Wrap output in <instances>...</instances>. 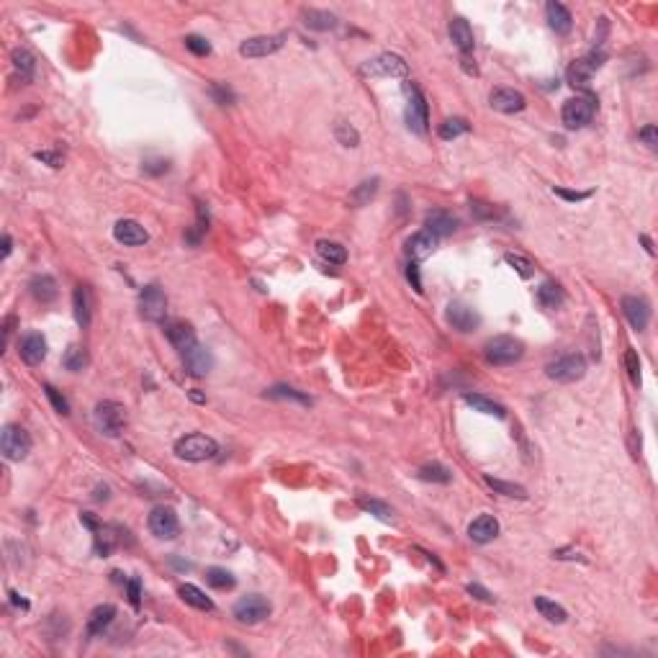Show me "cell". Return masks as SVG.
I'll return each mask as SVG.
<instances>
[{"mask_svg":"<svg viewBox=\"0 0 658 658\" xmlns=\"http://www.w3.org/2000/svg\"><path fill=\"white\" fill-rule=\"evenodd\" d=\"M219 453V445L214 437L201 432L186 434L175 442V456L180 460H188V463H201V460H211V458Z\"/></svg>","mask_w":658,"mask_h":658,"instance_id":"6da1fadb","label":"cell"},{"mask_svg":"<svg viewBox=\"0 0 658 658\" xmlns=\"http://www.w3.org/2000/svg\"><path fill=\"white\" fill-rule=\"evenodd\" d=\"M522 355H524V344L520 342L517 337L499 335V337H491V340L484 344V358H486L489 366H515Z\"/></svg>","mask_w":658,"mask_h":658,"instance_id":"7a4b0ae2","label":"cell"},{"mask_svg":"<svg viewBox=\"0 0 658 658\" xmlns=\"http://www.w3.org/2000/svg\"><path fill=\"white\" fill-rule=\"evenodd\" d=\"M404 93H406V127L414 134H425L427 124H430V111H427V101L422 96V90L414 85V82H404Z\"/></svg>","mask_w":658,"mask_h":658,"instance_id":"3957f363","label":"cell"},{"mask_svg":"<svg viewBox=\"0 0 658 658\" xmlns=\"http://www.w3.org/2000/svg\"><path fill=\"white\" fill-rule=\"evenodd\" d=\"M583 373H586V358L579 355V352L563 355V358L553 360V363H548V368H546L548 378H550V381H558V383L581 381Z\"/></svg>","mask_w":658,"mask_h":658,"instance_id":"277c9868","label":"cell"},{"mask_svg":"<svg viewBox=\"0 0 658 658\" xmlns=\"http://www.w3.org/2000/svg\"><path fill=\"white\" fill-rule=\"evenodd\" d=\"M594 111H597V101H594L591 96L569 98V101L563 103V111H561L563 127L566 129H583L591 119H594Z\"/></svg>","mask_w":658,"mask_h":658,"instance_id":"5b68a950","label":"cell"},{"mask_svg":"<svg viewBox=\"0 0 658 658\" xmlns=\"http://www.w3.org/2000/svg\"><path fill=\"white\" fill-rule=\"evenodd\" d=\"M96 427L105 437H119L127 427V409L119 401H101L96 406Z\"/></svg>","mask_w":658,"mask_h":658,"instance_id":"8992f818","label":"cell"},{"mask_svg":"<svg viewBox=\"0 0 658 658\" xmlns=\"http://www.w3.org/2000/svg\"><path fill=\"white\" fill-rule=\"evenodd\" d=\"M0 450L6 460H23L31 450V437L21 425H6L0 432Z\"/></svg>","mask_w":658,"mask_h":658,"instance_id":"52a82bcc","label":"cell"},{"mask_svg":"<svg viewBox=\"0 0 658 658\" xmlns=\"http://www.w3.org/2000/svg\"><path fill=\"white\" fill-rule=\"evenodd\" d=\"M270 602L262 594H247V597H242L237 605H234V617H237V622H242V625H257V622L268 620L270 617Z\"/></svg>","mask_w":658,"mask_h":658,"instance_id":"ba28073f","label":"cell"},{"mask_svg":"<svg viewBox=\"0 0 658 658\" xmlns=\"http://www.w3.org/2000/svg\"><path fill=\"white\" fill-rule=\"evenodd\" d=\"M360 70H363V75H370V77H406L409 75V67H406L404 57H399V54H394V52L378 54L375 60H368Z\"/></svg>","mask_w":658,"mask_h":658,"instance_id":"9c48e42d","label":"cell"},{"mask_svg":"<svg viewBox=\"0 0 658 658\" xmlns=\"http://www.w3.org/2000/svg\"><path fill=\"white\" fill-rule=\"evenodd\" d=\"M147 524H150V532L157 540H172V538H178V532H180V522H178L175 509L164 507V504L152 509Z\"/></svg>","mask_w":658,"mask_h":658,"instance_id":"30bf717a","label":"cell"},{"mask_svg":"<svg viewBox=\"0 0 658 658\" xmlns=\"http://www.w3.org/2000/svg\"><path fill=\"white\" fill-rule=\"evenodd\" d=\"M139 309H142V316L147 322H164V314H167V296L160 285H144L142 293H139Z\"/></svg>","mask_w":658,"mask_h":658,"instance_id":"8fae6325","label":"cell"},{"mask_svg":"<svg viewBox=\"0 0 658 658\" xmlns=\"http://www.w3.org/2000/svg\"><path fill=\"white\" fill-rule=\"evenodd\" d=\"M285 44V34H273V37H252L242 41L240 54L247 60H260V57H268V54H276L280 46Z\"/></svg>","mask_w":658,"mask_h":658,"instance_id":"7c38bea8","label":"cell"},{"mask_svg":"<svg viewBox=\"0 0 658 658\" xmlns=\"http://www.w3.org/2000/svg\"><path fill=\"white\" fill-rule=\"evenodd\" d=\"M622 314L636 332H643L651 322V304L643 296H625L622 299Z\"/></svg>","mask_w":658,"mask_h":658,"instance_id":"4fadbf2b","label":"cell"},{"mask_svg":"<svg viewBox=\"0 0 658 658\" xmlns=\"http://www.w3.org/2000/svg\"><path fill=\"white\" fill-rule=\"evenodd\" d=\"M448 324L453 329H458V332H463V335H468V332H473V329L481 324V316L476 309H471L468 304H460V301H453L448 307Z\"/></svg>","mask_w":658,"mask_h":658,"instance_id":"5bb4252c","label":"cell"},{"mask_svg":"<svg viewBox=\"0 0 658 658\" xmlns=\"http://www.w3.org/2000/svg\"><path fill=\"white\" fill-rule=\"evenodd\" d=\"M602 62H605V54L602 52H591L589 57H581V60H576L574 65L569 67V82L571 85H579V88H586L591 80V75L597 72L599 67H602Z\"/></svg>","mask_w":658,"mask_h":658,"instance_id":"9a60e30c","label":"cell"},{"mask_svg":"<svg viewBox=\"0 0 658 658\" xmlns=\"http://www.w3.org/2000/svg\"><path fill=\"white\" fill-rule=\"evenodd\" d=\"M489 103H491L493 111H499V113H520V111H524L527 101H524L522 93L515 88H496L491 96H489Z\"/></svg>","mask_w":658,"mask_h":658,"instance_id":"2e32d148","label":"cell"},{"mask_svg":"<svg viewBox=\"0 0 658 658\" xmlns=\"http://www.w3.org/2000/svg\"><path fill=\"white\" fill-rule=\"evenodd\" d=\"M113 237H116V242L124 245V247H139L150 240L147 229H144L139 221H134V219H121V221H116V226H113Z\"/></svg>","mask_w":658,"mask_h":658,"instance_id":"e0dca14e","label":"cell"},{"mask_svg":"<svg viewBox=\"0 0 658 658\" xmlns=\"http://www.w3.org/2000/svg\"><path fill=\"white\" fill-rule=\"evenodd\" d=\"M18 355H21L23 363H29V366H39V363L46 358V340H44V335H39V332H29V335L21 340V344H18Z\"/></svg>","mask_w":658,"mask_h":658,"instance_id":"ac0fdd59","label":"cell"},{"mask_svg":"<svg viewBox=\"0 0 658 658\" xmlns=\"http://www.w3.org/2000/svg\"><path fill=\"white\" fill-rule=\"evenodd\" d=\"M496 535H499V520H496L493 515H479L471 524H468V538H471L473 543L486 546V543H491Z\"/></svg>","mask_w":658,"mask_h":658,"instance_id":"d6986e66","label":"cell"},{"mask_svg":"<svg viewBox=\"0 0 658 658\" xmlns=\"http://www.w3.org/2000/svg\"><path fill=\"white\" fill-rule=\"evenodd\" d=\"M164 335H167L170 344L180 352V355L191 350L193 344H198V340H195V329L186 322H170L167 327H164Z\"/></svg>","mask_w":658,"mask_h":658,"instance_id":"ffe728a7","label":"cell"},{"mask_svg":"<svg viewBox=\"0 0 658 658\" xmlns=\"http://www.w3.org/2000/svg\"><path fill=\"white\" fill-rule=\"evenodd\" d=\"M425 226L427 232L434 234V237H448V234H453L458 229V219L445 209H432L427 211Z\"/></svg>","mask_w":658,"mask_h":658,"instance_id":"44dd1931","label":"cell"},{"mask_svg":"<svg viewBox=\"0 0 658 658\" xmlns=\"http://www.w3.org/2000/svg\"><path fill=\"white\" fill-rule=\"evenodd\" d=\"M72 311H75V322L82 329L90 327V319H93V293H90L88 285H77L75 293H72Z\"/></svg>","mask_w":658,"mask_h":658,"instance_id":"7402d4cb","label":"cell"},{"mask_svg":"<svg viewBox=\"0 0 658 658\" xmlns=\"http://www.w3.org/2000/svg\"><path fill=\"white\" fill-rule=\"evenodd\" d=\"M546 18H548V26H550L555 34H561V37H566L571 31V26H574L571 11L563 6V3H555V0H550L546 6Z\"/></svg>","mask_w":658,"mask_h":658,"instance_id":"603a6c76","label":"cell"},{"mask_svg":"<svg viewBox=\"0 0 658 658\" xmlns=\"http://www.w3.org/2000/svg\"><path fill=\"white\" fill-rule=\"evenodd\" d=\"M183 363L193 375H206L214 368V358L203 344H193L188 352H183Z\"/></svg>","mask_w":658,"mask_h":658,"instance_id":"cb8c5ba5","label":"cell"},{"mask_svg":"<svg viewBox=\"0 0 658 658\" xmlns=\"http://www.w3.org/2000/svg\"><path fill=\"white\" fill-rule=\"evenodd\" d=\"M450 31V39H453V44L463 52V57H468V52H473V44H476V39H473V29L471 23L465 21V18H453L448 26Z\"/></svg>","mask_w":658,"mask_h":658,"instance_id":"d4e9b609","label":"cell"},{"mask_svg":"<svg viewBox=\"0 0 658 658\" xmlns=\"http://www.w3.org/2000/svg\"><path fill=\"white\" fill-rule=\"evenodd\" d=\"M113 620H116V607L113 605H98L88 617V636L90 638L103 636L105 630L111 628Z\"/></svg>","mask_w":658,"mask_h":658,"instance_id":"484cf974","label":"cell"},{"mask_svg":"<svg viewBox=\"0 0 658 658\" xmlns=\"http://www.w3.org/2000/svg\"><path fill=\"white\" fill-rule=\"evenodd\" d=\"M434 247H437V237L430 234L427 229L425 232L411 234L409 240H406V252H409L411 260H422V257H427V254H432Z\"/></svg>","mask_w":658,"mask_h":658,"instance_id":"4316f807","label":"cell"},{"mask_svg":"<svg viewBox=\"0 0 658 658\" xmlns=\"http://www.w3.org/2000/svg\"><path fill=\"white\" fill-rule=\"evenodd\" d=\"M301 18H304V26L311 31H332L337 26V15L322 8H307Z\"/></svg>","mask_w":658,"mask_h":658,"instance_id":"83f0119b","label":"cell"},{"mask_svg":"<svg viewBox=\"0 0 658 658\" xmlns=\"http://www.w3.org/2000/svg\"><path fill=\"white\" fill-rule=\"evenodd\" d=\"M31 296L41 304H49V301L57 299V280L52 276H34L29 283Z\"/></svg>","mask_w":658,"mask_h":658,"instance_id":"f1b7e54d","label":"cell"},{"mask_svg":"<svg viewBox=\"0 0 658 658\" xmlns=\"http://www.w3.org/2000/svg\"><path fill=\"white\" fill-rule=\"evenodd\" d=\"M465 404L468 406H473L476 411H481V414H489V417H499V419H504L507 417V409L501 404H496L493 399H486L484 394H465Z\"/></svg>","mask_w":658,"mask_h":658,"instance_id":"f546056e","label":"cell"},{"mask_svg":"<svg viewBox=\"0 0 658 658\" xmlns=\"http://www.w3.org/2000/svg\"><path fill=\"white\" fill-rule=\"evenodd\" d=\"M178 594L183 597V602L191 607H195V609H201V612H211L214 609V602H211L206 594H203L198 586H193V583H183L178 589Z\"/></svg>","mask_w":658,"mask_h":658,"instance_id":"4dcf8cb0","label":"cell"},{"mask_svg":"<svg viewBox=\"0 0 658 658\" xmlns=\"http://www.w3.org/2000/svg\"><path fill=\"white\" fill-rule=\"evenodd\" d=\"M563 299H566V293H563V288L558 283H553V280H546V283H540V288H538V301H540V307H546V309H558L563 304Z\"/></svg>","mask_w":658,"mask_h":658,"instance_id":"1f68e13d","label":"cell"},{"mask_svg":"<svg viewBox=\"0 0 658 658\" xmlns=\"http://www.w3.org/2000/svg\"><path fill=\"white\" fill-rule=\"evenodd\" d=\"M316 252H319V257L327 260L329 265H344V262H347V250H344L340 242H329V240L316 242Z\"/></svg>","mask_w":658,"mask_h":658,"instance_id":"d6a6232c","label":"cell"},{"mask_svg":"<svg viewBox=\"0 0 658 658\" xmlns=\"http://www.w3.org/2000/svg\"><path fill=\"white\" fill-rule=\"evenodd\" d=\"M535 609H538L548 622H555V625L566 622V617H569L561 605H555L553 599H548V597H535Z\"/></svg>","mask_w":658,"mask_h":658,"instance_id":"836d02e7","label":"cell"},{"mask_svg":"<svg viewBox=\"0 0 658 658\" xmlns=\"http://www.w3.org/2000/svg\"><path fill=\"white\" fill-rule=\"evenodd\" d=\"M378 183H381L378 178H370V180H363L360 186H355V191L350 193L352 206H366V203L373 201L375 193H378Z\"/></svg>","mask_w":658,"mask_h":658,"instance_id":"e575fe53","label":"cell"},{"mask_svg":"<svg viewBox=\"0 0 658 658\" xmlns=\"http://www.w3.org/2000/svg\"><path fill=\"white\" fill-rule=\"evenodd\" d=\"M11 60H13L15 72L21 75V80H23V82H29L31 77H34V70H37V62H34V57H31V52H26V49H13V54H11Z\"/></svg>","mask_w":658,"mask_h":658,"instance_id":"d590c367","label":"cell"},{"mask_svg":"<svg viewBox=\"0 0 658 658\" xmlns=\"http://www.w3.org/2000/svg\"><path fill=\"white\" fill-rule=\"evenodd\" d=\"M358 507L363 509V512H368V515L378 517L381 522H391V520H394V509L381 499H368V496H363V499H358Z\"/></svg>","mask_w":658,"mask_h":658,"instance_id":"8d00e7d4","label":"cell"},{"mask_svg":"<svg viewBox=\"0 0 658 658\" xmlns=\"http://www.w3.org/2000/svg\"><path fill=\"white\" fill-rule=\"evenodd\" d=\"M471 129V124L465 119H460V116H453V119H445L440 124V139H445V142H450V139H458V136H463L465 131Z\"/></svg>","mask_w":658,"mask_h":658,"instance_id":"74e56055","label":"cell"},{"mask_svg":"<svg viewBox=\"0 0 658 658\" xmlns=\"http://www.w3.org/2000/svg\"><path fill=\"white\" fill-rule=\"evenodd\" d=\"M417 476H419L422 481H432V484H450V481H453V473H450L442 463H427V465H422Z\"/></svg>","mask_w":658,"mask_h":658,"instance_id":"f35d334b","label":"cell"},{"mask_svg":"<svg viewBox=\"0 0 658 658\" xmlns=\"http://www.w3.org/2000/svg\"><path fill=\"white\" fill-rule=\"evenodd\" d=\"M484 481H486L489 486H491L496 493H504V496H515V499H527V491H524V486H520V484L493 479V476H484Z\"/></svg>","mask_w":658,"mask_h":658,"instance_id":"ab89813d","label":"cell"},{"mask_svg":"<svg viewBox=\"0 0 658 658\" xmlns=\"http://www.w3.org/2000/svg\"><path fill=\"white\" fill-rule=\"evenodd\" d=\"M206 583L209 586H214V589L224 591V589H232L234 583H237V579H234L232 574L226 569H219V566H211L209 571H206Z\"/></svg>","mask_w":658,"mask_h":658,"instance_id":"60d3db41","label":"cell"},{"mask_svg":"<svg viewBox=\"0 0 658 658\" xmlns=\"http://www.w3.org/2000/svg\"><path fill=\"white\" fill-rule=\"evenodd\" d=\"M335 136L337 142L342 144V147H358L360 144V134L355 131V127H350L347 121H337L335 124Z\"/></svg>","mask_w":658,"mask_h":658,"instance_id":"b9f144b4","label":"cell"},{"mask_svg":"<svg viewBox=\"0 0 658 658\" xmlns=\"http://www.w3.org/2000/svg\"><path fill=\"white\" fill-rule=\"evenodd\" d=\"M62 363H65V368H67L70 373H80L82 368H85V363H88V358H85V352H82L77 344H72V347H67Z\"/></svg>","mask_w":658,"mask_h":658,"instance_id":"7bdbcfd3","label":"cell"},{"mask_svg":"<svg viewBox=\"0 0 658 658\" xmlns=\"http://www.w3.org/2000/svg\"><path fill=\"white\" fill-rule=\"evenodd\" d=\"M504 260H507V265H512V268H515L522 278H530L532 273H535V265H532V260H530V257H524V254L507 252V254H504Z\"/></svg>","mask_w":658,"mask_h":658,"instance_id":"ee69618b","label":"cell"},{"mask_svg":"<svg viewBox=\"0 0 658 658\" xmlns=\"http://www.w3.org/2000/svg\"><path fill=\"white\" fill-rule=\"evenodd\" d=\"M265 396H270V399H293V401H299V404H304V406L311 404V399L304 396V394H299L296 389H288V386H276V389L265 391Z\"/></svg>","mask_w":658,"mask_h":658,"instance_id":"f6af8a7d","label":"cell"},{"mask_svg":"<svg viewBox=\"0 0 658 658\" xmlns=\"http://www.w3.org/2000/svg\"><path fill=\"white\" fill-rule=\"evenodd\" d=\"M471 211L479 221H493V219L499 217V209L486 201H471Z\"/></svg>","mask_w":658,"mask_h":658,"instance_id":"bcb514c9","label":"cell"},{"mask_svg":"<svg viewBox=\"0 0 658 658\" xmlns=\"http://www.w3.org/2000/svg\"><path fill=\"white\" fill-rule=\"evenodd\" d=\"M44 394H46V399L52 401L54 411H60V414H70V401L62 396V391L54 389L52 383H44Z\"/></svg>","mask_w":658,"mask_h":658,"instance_id":"7dc6e473","label":"cell"},{"mask_svg":"<svg viewBox=\"0 0 658 658\" xmlns=\"http://www.w3.org/2000/svg\"><path fill=\"white\" fill-rule=\"evenodd\" d=\"M186 49L188 52H193L195 57H206V54H211V44L203 37H198V34L186 37Z\"/></svg>","mask_w":658,"mask_h":658,"instance_id":"c3c4849f","label":"cell"},{"mask_svg":"<svg viewBox=\"0 0 658 658\" xmlns=\"http://www.w3.org/2000/svg\"><path fill=\"white\" fill-rule=\"evenodd\" d=\"M625 368H628L630 381L636 383V386H640V358H638L636 350L625 352Z\"/></svg>","mask_w":658,"mask_h":658,"instance_id":"681fc988","label":"cell"},{"mask_svg":"<svg viewBox=\"0 0 658 658\" xmlns=\"http://www.w3.org/2000/svg\"><path fill=\"white\" fill-rule=\"evenodd\" d=\"M211 96L217 98V103L226 105V103H234V93L226 85H221V82H214L211 85Z\"/></svg>","mask_w":658,"mask_h":658,"instance_id":"f907efd6","label":"cell"},{"mask_svg":"<svg viewBox=\"0 0 658 658\" xmlns=\"http://www.w3.org/2000/svg\"><path fill=\"white\" fill-rule=\"evenodd\" d=\"M127 594H129V602L134 607H139V602H142V581H139V576H134V579L127 581Z\"/></svg>","mask_w":658,"mask_h":658,"instance_id":"816d5d0a","label":"cell"},{"mask_svg":"<svg viewBox=\"0 0 658 658\" xmlns=\"http://www.w3.org/2000/svg\"><path fill=\"white\" fill-rule=\"evenodd\" d=\"M638 136L643 139L648 150H653V152L658 150V131H656V127H653V124H648V127L640 129V131H638Z\"/></svg>","mask_w":658,"mask_h":658,"instance_id":"f5cc1de1","label":"cell"},{"mask_svg":"<svg viewBox=\"0 0 658 658\" xmlns=\"http://www.w3.org/2000/svg\"><path fill=\"white\" fill-rule=\"evenodd\" d=\"M555 195H561V198H566V201L571 203H579V201H586L591 195V191H566V188H553Z\"/></svg>","mask_w":658,"mask_h":658,"instance_id":"db71d44e","label":"cell"},{"mask_svg":"<svg viewBox=\"0 0 658 658\" xmlns=\"http://www.w3.org/2000/svg\"><path fill=\"white\" fill-rule=\"evenodd\" d=\"M406 280H409L411 288H414L417 293L425 291V288H422V276H419V265H417V262H409V265H406Z\"/></svg>","mask_w":658,"mask_h":658,"instance_id":"11a10c76","label":"cell"},{"mask_svg":"<svg viewBox=\"0 0 658 658\" xmlns=\"http://www.w3.org/2000/svg\"><path fill=\"white\" fill-rule=\"evenodd\" d=\"M34 157H37V160H41V162H46V164H49V167H62V162H65V157H62L60 152H52V150L37 152Z\"/></svg>","mask_w":658,"mask_h":658,"instance_id":"9f6ffc18","label":"cell"},{"mask_svg":"<svg viewBox=\"0 0 658 658\" xmlns=\"http://www.w3.org/2000/svg\"><path fill=\"white\" fill-rule=\"evenodd\" d=\"M465 591H468L471 597L481 599V602H493V594L489 589H484L481 583H468V586H465Z\"/></svg>","mask_w":658,"mask_h":658,"instance_id":"6f0895ef","label":"cell"},{"mask_svg":"<svg viewBox=\"0 0 658 658\" xmlns=\"http://www.w3.org/2000/svg\"><path fill=\"white\" fill-rule=\"evenodd\" d=\"M11 250H13V242H11V234H3V252H0V257L6 260L8 254H11Z\"/></svg>","mask_w":658,"mask_h":658,"instance_id":"680465c9","label":"cell"},{"mask_svg":"<svg viewBox=\"0 0 658 658\" xmlns=\"http://www.w3.org/2000/svg\"><path fill=\"white\" fill-rule=\"evenodd\" d=\"M11 599H13V605L23 607V609H29V602H23V599L18 597V594H15V591H11Z\"/></svg>","mask_w":658,"mask_h":658,"instance_id":"91938a15","label":"cell"},{"mask_svg":"<svg viewBox=\"0 0 658 658\" xmlns=\"http://www.w3.org/2000/svg\"><path fill=\"white\" fill-rule=\"evenodd\" d=\"M191 399H193L195 404H203V401H206V399H203V394H198V389L191 391Z\"/></svg>","mask_w":658,"mask_h":658,"instance_id":"94428289","label":"cell"},{"mask_svg":"<svg viewBox=\"0 0 658 658\" xmlns=\"http://www.w3.org/2000/svg\"><path fill=\"white\" fill-rule=\"evenodd\" d=\"M640 240H643V245H645V250H648V254H653V252H656V250H653V245H651V240H648L645 234H643V237H640Z\"/></svg>","mask_w":658,"mask_h":658,"instance_id":"6125c7cd","label":"cell"}]
</instances>
